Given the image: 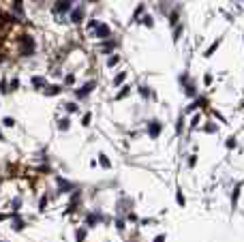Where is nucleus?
Wrapping results in <instances>:
<instances>
[{"mask_svg": "<svg viewBox=\"0 0 244 242\" xmlns=\"http://www.w3.org/2000/svg\"><path fill=\"white\" fill-rule=\"evenodd\" d=\"M148 133H150V137H152V139H156V137H158V133H161V122L152 120V122H150V127H148Z\"/></svg>", "mask_w": 244, "mask_h": 242, "instance_id": "obj_3", "label": "nucleus"}, {"mask_svg": "<svg viewBox=\"0 0 244 242\" xmlns=\"http://www.w3.org/2000/svg\"><path fill=\"white\" fill-rule=\"evenodd\" d=\"M116 227L122 232V229H124V221H122V219H116Z\"/></svg>", "mask_w": 244, "mask_h": 242, "instance_id": "obj_21", "label": "nucleus"}, {"mask_svg": "<svg viewBox=\"0 0 244 242\" xmlns=\"http://www.w3.org/2000/svg\"><path fill=\"white\" fill-rule=\"evenodd\" d=\"M4 124H6V127H13L15 120H13V118H4Z\"/></svg>", "mask_w": 244, "mask_h": 242, "instance_id": "obj_26", "label": "nucleus"}, {"mask_svg": "<svg viewBox=\"0 0 244 242\" xmlns=\"http://www.w3.org/2000/svg\"><path fill=\"white\" fill-rule=\"evenodd\" d=\"M58 127H60L62 131H66V129H69V120H60V122H58Z\"/></svg>", "mask_w": 244, "mask_h": 242, "instance_id": "obj_16", "label": "nucleus"}, {"mask_svg": "<svg viewBox=\"0 0 244 242\" xmlns=\"http://www.w3.org/2000/svg\"><path fill=\"white\" fill-rule=\"evenodd\" d=\"M84 240H86V229L82 227V229L75 232V242H84Z\"/></svg>", "mask_w": 244, "mask_h": 242, "instance_id": "obj_9", "label": "nucleus"}, {"mask_svg": "<svg viewBox=\"0 0 244 242\" xmlns=\"http://www.w3.org/2000/svg\"><path fill=\"white\" fill-rule=\"evenodd\" d=\"M152 223H154L152 219H144V221H142V225H152Z\"/></svg>", "mask_w": 244, "mask_h": 242, "instance_id": "obj_28", "label": "nucleus"}, {"mask_svg": "<svg viewBox=\"0 0 244 242\" xmlns=\"http://www.w3.org/2000/svg\"><path fill=\"white\" fill-rule=\"evenodd\" d=\"M4 219H11L9 214H0V221H4Z\"/></svg>", "mask_w": 244, "mask_h": 242, "instance_id": "obj_29", "label": "nucleus"}, {"mask_svg": "<svg viewBox=\"0 0 244 242\" xmlns=\"http://www.w3.org/2000/svg\"><path fill=\"white\" fill-rule=\"evenodd\" d=\"M98 163H101L103 169H109V167H111V163H109V159H107L105 154H98Z\"/></svg>", "mask_w": 244, "mask_h": 242, "instance_id": "obj_6", "label": "nucleus"}, {"mask_svg": "<svg viewBox=\"0 0 244 242\" xmlns=\"http://www.w3.org/2000/svg\"><path fill=\"white\" fill-rule=\"evenodd\" d=\"M227 148H234V146H236V139H234V137H229V139H227Z\"/></svg>", "mask_w": 244, "mask_h": 242, "instance_id": "obj_23", "label": "nucleus"}, {"mask_svg": "<svg viewBox=\"0 0 244 242\" xmlns=\"http://www.w3.org/2000/svg\"><path fill=\"white\" fill-rule=\"evenodd\" d=\"M66 111H71V114L77 111V105H75V103H69V105H66Z\"/></svg>", "mask_w": 244, "mask_h": 242, "instance_id": "obj_20", "label": "nucleus"}, {"mask_svg": "<svg viewBox=\"0 0 244 242\" xmlns=\"http://www.w3.org/2000/svg\"><path fill=\"white\" fill-rule=\"evenodd\" d=\"M94 34H97V37H107V34H109V28L103 26L101 22H97V30H94Z\"/></svg>", "mask_w": 244, "mask_h": 242, "instance_id": "obj_5", "label": "nucleus"}, {"mask_svg": "<svg viewBox=\"0 0 244 242\" xmlns=\"http://www.w3.org/2000/svg\"><path fill=\"white\" fill-rule=\"evenodd\" d=\"M238 197H240V187H236L234 193H231V206H234V208L238 206Z\"/></svg>", "mask_w": 244, "mask_h": 242, "instance_id": "obj_8", "label": "nucleus"}, {"mask_svg": "<svg viewBox=\"0 0 244 242\" xmlns=\"http://www.w3.org/2000/svg\"><path fill=\"white\" fill-rule=\"evenodd\" d=\"M86 223H88V225H97L98 223V214H88V216H86Z\"/></svg>", "mask_w": 244, "mask_h": 242, "instance_id": "obj_10", "label": "nucleus"}, {"mask_svg": "<svg viewBox=\"0 0 244 242\" xmlns=\"http://www.w3.org/2000/svg\"><path fill=\"white\" fill-rule=\"evenodd\" d=\"M144 26H152V17H150V15L144 17Z\"/></svg>", "mask_w": 244, "mask_h": 242, "instance_id": "obj_27", "label": "nucleus"}, {"mask_svg": "<svg viewBox=\"0 0 244 242\" xmlns=\"http://www.w3.org/2000/svg\"><path fill=\"white\" fill-rule=\"evenodd\" d=\"M58 90H60L58 86H51V88H47V92H45V95H49V97H51V95H56Z\"/></svg>", "mask_w": 244, "mask_h": 242, "instance_id": "obj_18", "label": "nucleus"}, {"mask_svg": "<svg viewBox=\"0 0 244 242\" xmlns=\"http://www.w3.org/2000/svg\"><path fill=\"white\" fill-rule=\"evenodd\" d=\"M13 208H15V210H19V208H22V199H19V197H15V199H13Z\"/></svg>", "mask_w": 244, "mask_h": 242, "instance_id": "obj_17", "label": "nucleus"}, {"mask_svg": "<svg viewBox=\"0 0 244 242\" xmlns=\"http://www.w3.org/2000/svg\"><path fill=\"white\" fill-rule=\"evenodd\" d=\"M82 15H84V11H82V9H75V11H73V22H79Z\"/></svg>", "mask_w": 244, "mask_h": 242, "instance_id": "obj_11", "label": "nucleus"}, {"mask_svg": "<svg viewBox=\"0 0 244 242\" xmlns=\"http://www.w3.org/2000/svg\"><path fill=\"white\" fill-rule=\"evenodd\" d=\"M129 92H131V88H122V90H120V95H118L116 99H122V97H126Z\"/></svg>", "mask_w": 244, "mask_h": 242, "instance_id": "obj_19", "label": "nucleus"}, {"mask_svg": "<svg viewBox=\"0 0 244 242\" xmlns=\"http://www.w3.org/2000/svg\"><path fill=\"white\" fill-rule=\"evenodd\" d=\"M124 77H126V73H120V75H118V77L114 79V86H120V84L124 82Z\"/></svg>", "mask_w": 244, "mask_h": 242, "instance_id": "obj_12", "label": "nucleus"}, {"mask_svg": "<svg viewBox=\"0 0 244 242\" xmlns=\"http://www.w3.org/2000/svg\"><path fill=\"white\" fill-rule=\"evenodd\" d=\"M82 124H84V127H88V124H90V114H86V116H84V120H82Z\"/></svg>", "mask_w": 244, "mask_h": 242, "instance_id": "obj_22", "label": "nucleus"}, {"mask_svg": "<svg viewBox=\"0 0 244 242\" xmlns=\"http://www.w3.org/2000/svg\"><path fill=\"white\" fill-rule=\"evenodd\" d=\"M45 208H47V197H41V204H39V210L43 212Z\"/></svg>", "mask_w": 244, "mask_h": 242, "instance_id": "obj_13", "label": "nucleus"}, {"mask_svg": "<svg viewBox=\"0 0 244 242\" xmlns=\"http://www.w3.org/2000/svg\"><path fill=\"white\" fill-rule=\"evenodd\" d=\"M0 142H4V137H2V133H0Z\"/></svg>", "mask_w": 244, "mask_h": 242, "instance_id": "obj_30", "label": "nucleus"}, {"mask_svg": "<svg viewBox=\"0 0 244 242\" xmlns=\"http://www.w3.org/2000/svg\"><path fill=\"white\" fill-rule=\"evenodd\" d=\"M11 221H13V229H15V232H22V229L26 227V221H24L19 214H11Z\"/></svg>", "mask_w": 244, "mask_h": 242, "instance_id": "obj_2", "label": "nucleus"}, {"mask_svg": "<svg viewBox=\"0 0 244 242\" xmlns=\"http://www.w3.org/2000/svg\"><path fill=\"white\" fill-rule=\"evenodd\" d=\"M92 88H94V82H88L86 86H82V88L77 90V99H84V97H88Z\"/></svg>", "mask_w": 244, "mask_h": 242, "instance_id": "obj_4", "label": "nucleus"}, {"mask_svg": "<svg viewBox=\"0 0 244 242\" xmlns=\"http://www.w3.org/2000/svg\"><path fill=\"white\" fill-rule=\"evenodd\" d=\"M116 62H118V56H111V58H109V62H107V64H109V67H114V64H116Z\"/></svg>", "mask_w": 244, "mask_h": 242, "instance_id": "obj_25", "label": "nucleus"}, {"mask_svg": "<svg viewBox=\"0 0 244 242\" xmlns=\"http://www.w3.org/2000/svg\"><path fill=\"white\" fill-rule=\"evenodd\" d=\"M152 242H165V234H158V236H156Z\"/></svg>", "mask_w": 244, "mask_h": 242, "instance_id": "obj_24", "label": "nucleus"}, {"mask_svg": "<svg viewBox=\"0 0 244 242\" xmlns=\"http://www.w3.org/2000/svg\"><path fill=\"white\" fill-rule=\"evenodd\" d=\"M176 204H178V206H184V204H186V197H184V193H182L180 189L176 191Z\"/></svg>", "mask_w": 244, "mask_h": 242, "instance_id": "obj_7", "label": "nucleus"}, {"mask_svg": "<svg viewBox=\"0 0 244 242\" xmlns=\"http://www.w3.org/2000/svg\"><path fill=\"white\" fill-rule=\"evenodd\" d=\"M32 84H34V86H43V84H45V79H43V77H34V79H32Z\"/></svg>", "mask_w": 244, "mask_h": 242, "instance_id": "obj_15", "label": "nucleus"}, {"mask_svg": "<svg viewBox=\"0 0 244 242\" xmlns=\"http://www.w3.org/2000/svg\"><path fill=\"white\" fill-rule=\"evenodd\" d=\"M58 189H60V193H73L77 187L71 180H66V178H58Z\"/></svg>", "mask_w": 244, "mask_h": 242, "instance_id": "obj_1", "label": "nucleus"}, {"mask_svg": "<svg viewBox=\"0 0 244 242\" xmlns=\"http://www.w3.org/2000/svg\"><path fill=\"white\" fill-rule=\"evenodd\" d=\"M126 221H131V223H137V214H135V212H129V214H126Z\"/></svg>", "mask_w": 244, "mask_h": 242, "instance_id": "obj_14", "label": "nucleus"}]
</instances>
